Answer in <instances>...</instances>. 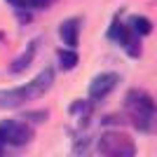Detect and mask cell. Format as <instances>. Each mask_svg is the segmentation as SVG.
<instances>
[{"instance_id":"9c48e42d","label":"cell","mask_w":157,"mask_h":157,"mask_svg":"<svg viewBox=\"0 0 157 157\" xmlns=\"http://www.w3.org/2000/svg\"><path fill=\"white\" fill-rule=\"evenodd\" d=\"M59 63L63 71H71L78 66V54L73 52V49H66V52H59Z\"/></svg>"},{"instance_id":"5b68a950","label":"cell","mask_w":157,"mask_h":157,"mask_svg":"<svg viewBox=\"0 0 157 157\" xmlns=\"http://www.w3.org/2000/svg\"><path fill=\"white\" fill-rule=\"evenodd\" d=\"M120 85V75L117 73H101V75H96V78L89 82V96L92 98H105L108 94L115 89V87Z\"/></svg>"},{"instance_id":"7a4b0ae2","label":"cell","mask_w":157,"mask_h":157,"mask_svg":"<svg viewBox=\"0 0 157 157\" xmlns=\"http://www.w3.org/2000/svg\"><path fill=\"white\" fill-rule=\"evenodd\" d=\"M124 108L129 113L131 122L138 127L141 131H148L152 129V120H155V101L148 92L143 89H131L127 94V101H124Z\"/></svg>"},{"instance_id":"30bf717a","label":"cell","mask_w":157,"mask_h":157,"mask_svg":"<svg viewBox=\"0 0 157 157\" xmlns=\"http://www.w3.org/2000/svg\"><path fill=\"white\" fill-rule=\"evenodd\" d=\"M89 113V103L87 101H75L71 103V115H87Z\"/></svg>"},{"instance_id":"4fadbf2b","label":"cell","mask_w":157,"mask_h":157,"mask_svg":"<svg viewBox=\"0 0 157 157\" xmlns=\"http://www.w3.org/2000/svg\"><path fill=\"white\" fill-rule=\"evenodd\" d=\"M0 157H2V148H0Z\"/></svg>"},{"instance_id":"ba28073f","label":"cell","mask_w":157,"mask_h":157,"mask_svg":"<svg viewBox=\"0 0 157 157\" xmlns=\"http://www.w3.org/2000/svg\"><path fill=\"white\" fill-rule=\"evenodd\" d=\"M152 31V24L145 17H134L131 19V35L134 38H145V35H150Z\"/></svg>"},{"instance_id":"5bb4252c","label":"cell","mask_w":157,"mask_h":157,"mask_svg":"<svg viewBox=\"0 0 157 157\" xmlns=\"http://www.w3.org/2000/svg\"><path fill=\"white\" fill-rule=\"evenodd\" d=\"M0 38H2V33H0Z\"/></svg>"},{"instance_id":"6da1fadb","label":"cell","mask_w":157,"mask_h":157,"mask_svg":"<svg viewBox=\"0 0 157 157\" xmlns=\"http://www.w3.org/2000/svg\"><path fill=\"white\" fill-rule=\"evenodd\" d=\"M52 85H54V71L47 68V71L38 73V75L24 87L0 89V108H19V105L33 101V98H40L42 94H47Z\"/></svg>"},{"instance_id":"7c38bea8","label":"cell","mask_w":157,"mask_h":157,"mask_svg":"<svg viewBox=\"0 0 157 157\" xmlns=\"http://www.w3.org/2000/svg\"><path fill=\"white\" fill-rule=\"evenodd\" d=\"M7 2L14 7H28V0H7Z\"/></svg>"},{"instance_id":"8992f818","label":"cell","mask_w":157,"mask_h":157,"mask_svg":"<svg viewBox=\"0 0 157 157\" xmlns=\"http://www.w3.org/2000/svg\"><path fill=\"white\" fill-rule=\"evenodd\" d=\"M59 38L63 40L68 47H75L80 40V19L73 17V19H66L59 26Z\"/></svg>"},{"instance_id":"8fae6325","label":"cell","mask_w":157,"mask_h":157,"mask_svg":"<svg viewBox=\"0 0 157 157\" xmlns=\"http://www.w3.org/2000/svg\"><path fill=\"white\" fill-rule=\"evenodd\" d=\"M54 0H28V7H49Z\"/></svg>"},{"instance_id":"52a82bcc","label":"cell","mask_w":157,"mask_h":157,"mask_svg":"<svg viewBox=\"0 0 157 157\" xmlns=\"http://www.w3.org/2000/svg\"><path fill=\"white\" fill-rule=\"evenodd\" d=\"M35 47H38V45H35V42H31V45H28L26 49L21 52V56L12 63V73H21L24 68H28V66H31L33 56H35Z\"/></svg>"},{"instance_id":"3957f363","label":"cell","mask_w":157,"mask_h":157,"mask_svg":"<svg viewBox=\"0 0 157 157\" xmlns=\"http://www.w3.org/2000/svg\"><path fill=\"white\" fill-rule=\"evenodd\" d=\"M98 155L101 157H136V143L124 131H105L98 138Z\"/></svg>"},{"instance_id":"277c9868","label":"cell","mask_w":157,"mask_h":157,"mask_svg":"<svg viewBox=\"0 0 157 157\" xmlns=\"http://www.w3.org/2000/svg\"><path fill=\"white\" fill-rule=\"evenodd\" d=\"M33 138V129L19 120L0 122V145H26Z\"/></svg>"}]
</instances>
